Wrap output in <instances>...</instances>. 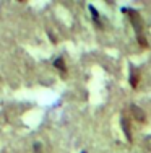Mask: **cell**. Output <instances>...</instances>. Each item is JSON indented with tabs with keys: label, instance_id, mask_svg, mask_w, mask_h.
Wrapping results in <instances>:
<instances>
[{
	"label": "cell",
	"instance_id": "8992f818",
	"mask_svg": "<svg viewBox=\"0 0 151 153\" xmlns=\"http://www.w3.org/2000/svg\"><path fill=\"white\" fill-rule=\"evenodd\" d=\"M54 67H55L57 70H60V72H62L63 75L67 74V67H65V62H63V59H60V57H59V59H55V60H54Z\"/></svg>",
	"mask_w": 151,
	"mask_h": 153
},
{
	"label": "cell",
	"instance_id": "7a4b0ae2",
	"mask_svg": "<svg viewBox=\"0 0 151 153\" xmlns=\"http://www.w3.org/2000/svg\"><path fill=\"white\" fill-rule=\"evenodd\" d=\"M130 111H132V116H133L135 121H138L140 124H145V122H146V114L143 112L141 108H138L136 104H132V106H130Z\"/></svg>",
	"mask_w": 151,
	"mask_h": 153
},
{
	"label": "cell",
	"instance_id": "3957f363",
	"mask_svg": "<svg viewBox=\"0 0 151 153\" xmlns=\"http://www.w3.org/2000/svg\"><path fill=\"white\" fill-rule=\"evenodd\" d=\"M122 130H124L125 137H127L128 142H132V130H130V121H128L127 116H122Z\"/></svg>",
	"mask_w": 151,
	"mask_h": 153
},
{
	"label": "cell",
	"instance_id": "6da1fadb",
	"mask_svg": "<svg viewBox=\"0 0 151 153\" xmlns=\"http://www.w3.org/2000/svg\"><path fill=\"white\" fill-rule=\"evenodd\" d=\"M122 13L130 18V23L135 30L136 39H138V44L146 49V47H148V41H146V38H145V23H143V20H141V15L133 8H122Z\"/></svg>",
	"mask_w": 151,
	"mask_h": 153
},
{
	"label": "cell",
	"instance_id": "5b68a950",
	"mask_svg": "<svg viewBox=\"0 0 151 153\" xmlns=\"http://www.w3.org/2000/svg\"><path fill=\"white\" fill-rule=\"evenodd\" d=\"M88 8H89V12H91V16H93V21H94V25H96V26H102V23H101V16H99L98 10H96L93 5H89Z\"/></svg>",
	"mask_w": 151,
	"mask_h": 153
},
{
	"label": "cell",
	"instance_id": "52a82bcc",
	"mask_svg": "<svg viewBox=\"0 0 151 153\" xmlns=\"http://www.w3.org/2000/svg\"><path fill=\"white\" fill-rule=\"evenodd\" d=\"M81 153H86V152H81Z\"/></svg>",
	"mask_w": 151,
	"mask_h": 153
},
{
	"label": "cell",
	"instance_id": "277c9868",
	"mask_svg": "<svg viewBox=\"0 0 151 153\" xmlns=\"http://www.w3.org/2000/svg\"><path fill=\"white\" fill-rule=\"evenodd\" d=\"M138 83H140V72H136L135 68H132V74H130V85H132V88L136 90V88H138Z\"/></svg>",
	"mask_w": 151,
	"mask_h": 153
}]
</instances>
